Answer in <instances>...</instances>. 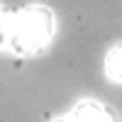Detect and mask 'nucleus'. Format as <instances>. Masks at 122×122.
<instances>
[{
	"instance_id": "obj_2",
	"label": "nucleus",
	"mask_w": 122,
	"mask_h": 122,
	"mask_svg": "<svg viewBox=\"0 0 122 122\" xmlns=\"http://www.w3.org/2000/svg\"><path fill=\"white\" fill-rule=\"evenodd\" d=\"M105 76L122 86V44H115L105 54Z\"/></svg>"
},
{
	"instance_id": "obj_1",
	"label": "nucleus",
	"mask_w": 122,
	"mask_h": 122,
	"mask_svg": "<svg viewBox=\"0 0 122 122\" xmlns=\"http://www.w3.org/2000/svg\"><path fill=\"white\" fill-rule=\"evenodd\" d=\"M54 12L46 5H27L15 10L7 20V42L15 54L34 56L51 42L54 37Z\"/></svg>"
},
{
	"instance_id": "obj_3",
	"label": "nucleus",
	"mask_w": 122,
	"mask_h": 122,
	"mask_svg": "<svg viewBox=\"0 0 122 122\" xmlns=\"http://www.w3.org/2000/svg\"><path fill=\"white\" fill-rule=\"evenodd\" d=\"M7 20H10V12L5 10V5L0 3V46L7 42Z\"/></svg>"
}]
</instances>
